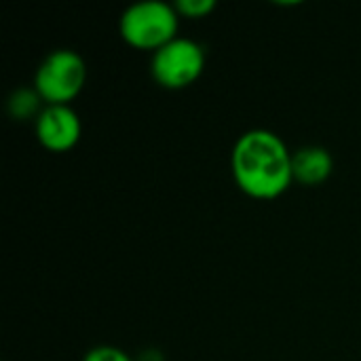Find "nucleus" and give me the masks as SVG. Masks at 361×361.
Instances as JSON below:
<instances>
[{
    "instance_id": "f257e3e1",
    "label": "nucleus",
    "mask_w": 361,
    "mask_h": 361,
    "mask_svg": "<svg viewBox=\"0 0 361 361\" xmlns=\"http://www.w3.org/2000/svg\"><path fill=\"white\" fill-rule=\"evenodd\" d=\"M292 154L271 129L241 133L231 152V171L239 190L258 201L279 199L292 184Z\"/></svg>"
},
{
    "instance_id": "f03ea898",
    "label": "nucleus",
    "mask_w": 361,
    "mask_h": 361,
    "mask_svg": "<svg viewBox=\"0 0 361 361\" xmlns=\"http://www.w3.org/2000/svg\"><path fill=\"white\" fill-rule=\"evenodd\" d=\"M180 15L173 4L144 0L131 4L118 19V34L131 49L157 53L178 38Z\"/></svg>"
},
{
    "instance_id": "7ed1b4c3",
    "label": "nucleus",
    "mask_w": 361,
    "mask_h": 361,
    "mask_svg": "<svg viewBox=\"0 0 361 361\" xmlns=\"http://www.w3.org/2000/svg\"><path fill=\"white\" fill-rule=\"evenodd\" d=\"M87 82V63L72 49L49 53L36 70L34 89L47 106H70Z\"/></svg>"
},
{
    "instance_id": "20e7f679",
    "label": "nucleus",
    "mask_w": 361,
    "mask_h": 361,
    "mask_svg": "<svg viewBox=\"0 0 361 361\" xmlns=\"http://www.w3.org/2000/svg\"><path fill=\"white\" fill-rule=\"evenodd\" d=\"M205 70V51L199 42L178 36L150 59L152 78L169 91H180L190 87L201 78Z\"/></svg>"
},
{
    "instance_id": "39448f33",
    "label": "nucleus",
    "mask_w": 361,
    "mask_h": 361,
    "mask_svg": "<svg viewBox=\"0 0 361 361\" xmlns=\"http://www.w3.org/2000/svg\"><path fill=\"white\" fill-rule=\"evenodd\" d=\"M34 133L44 150L61 154L80 142L82 123L70 106H44L34 121Z\"/></svg>"
},
{
    "instance_id": "423d86ee",
    "label": "nucleus",
    "mask_w": 361,
    "mask_h": 361,
    "mask_svg": "<svg viewBox=\"0 0 361 361\" xmlns=\"http://www.w3.org/2000/svg\"><path fill=\"white\" fill-rule=\"evenodd\" d=\"M334 169L332 154L322 146H305L292 154L294 182L302 186H322Z\"/></svg>"
},
{
    "instance_id": "0eeeda50",
    "label": "nucleus",
    "mask_w": 361,
    "mask_h": 361,
    "mask_svg": "<svg viewBox=\"0 0 361 361\" xmlns=\"http://www.w3.org/2000/svg\"><path fill=\"white\" fill-rule=\"evenodd\" d=\"M40 104H42V99L36 93V89L34 87L32 89L23 87V89H17V91L11 93L6 108H8L11 118H15V121H30V118L36 121L38 114L42 112Z\"/></svg>"
},
{
    "instance_id": "6e6552de",
    "label": "nucleus",
    "mask_w": 361,
    "mask_h": 361,
    "mask_svg": "<svg viewBox=\"0 0 361 361\" xmlns=\"http://www.w3.org/2000/svg\"><path fill=\"white\" fill-rule=\"evenodd\" d=\"M180 17L186 19H205L216 11L214 0H180L173 4Z\"/></svg>"
},
{
    "instance_id": "1a4fd4ad",
    "label": "nucleus",
    "mask_w": 361,
    "mask_h": 361,
    "mask_svg": "<svg viewBox=\"0 0 361 361\" xmlns=\"http://www.w3.org/2000/svg\"><path fill=\"white\" fill-rule=\"evenodd\" d=\"M82 361H135L129 353H125L118 347H95L91 349Z\"/></svg>"
},
{
    "instance_id": "9d476101",
    "label": "nucleus",
    "mask_w": 361,
    "mask_h": 361,
    "mask_svg": "<svg viewBox=\"0 0 361 361\" xmlns=\"http://www.w3.org/2000/svg\"><path fill=\"white\" fill-rule=\"evenodd\" d=\"M135 361H165V357H163V353L157 351V349H146V351H142V353L135 357Z\"/></svg>"
}]
</instances>
